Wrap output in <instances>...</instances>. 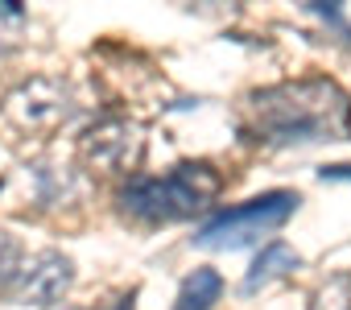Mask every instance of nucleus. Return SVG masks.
I'll list each match as a JSON object with an SVG mask.
<instances>
[{"label": "nucleus", "mask_w": 351, "mask_h": 310, "mask_svg": "<svg viewBox=\"0 0 351 310\" xmlns=\"http://www.w3.org/2000/svg\"><path fill=\"white\" fill-rule=\"evenodd\" d=\"M252 132L269 145H314L351 136V95L330 79L277 83L248 95Z\"/></svg>", "instance_id": "obj_1"}, {"label": "nucleus", "mask_w": 351, "mask_h": 310, "mask_svg": "<svg viewBox=\"0 0 351 310\" xmlns=\"http://www.w3.org/2000/svg\"><path fill=\"white\" fill-rule=\"evenodd\" d=\"M298 265H302V261H298V252H293L289 244H269V248L252 261V269H248V277H244V294H252V289H261V285H269V281L293 273Z\"/></svg>", "instance_id": "obj_7"}, {"label": "nucleus", "mask_w": 351, "mask_h": 310, "mask_svg": "<svg viewBox=\"0 0 351 310\" xmlns=\"http://www.w3.org/2000/svg\"><path fill=\"white\" fill-rule=\"evenodd\" d=\"M71 281H75V269L62 252H38V257L17 265V273L9 281V294L21 306H54L71 289Z\"/></svg>", "instance_id": "obj_5"}, {"label": "nucleus", "mask_w": 351, "mask_h": 310, "mask_svg": "<svg viewBox=\"0 0 351 310\" xmlns=\"http://www.w3.org/2000/svg\"><path fill=\"white\" fill-rule=\"evenodd\" d=\"M314 310H351V277H335L318 289Z\"/></svg>", "instance_id": "obj_9"}, {"label": "nucleus", "mask_w": 351, "mask_h": 310, "mask_svg": "<svg viewBox=\"0 0 351 310\" xmlns=\"http://www.w3.org/2000/svg\"><path fill=\"white\" fill-rule=\"evenodd\" d=\"M9 116H13L21 128H29V132H50V128H58V124L71 116V91H66V83H58V79L38 75V79L21 83V87L9 95Z\"/></svg>", "instance_id": "obj_4"}, {"label": "nucleus", "mask_w": 351, "mask_h": 310, "mask_svg": "<svg viewBox=\"0 0 351 310\" xmlns=\"http://www.w3.org/2000/svg\"><path fill=\"white\" fill-rule=\"evenodd\" d=\"M17 265H21V252H17V240H13L9 232H0V289H9V281H13V273H17Z\"/></svg>", "instance_id": "obj_11"}, {"label": "nucleus", "mask_w": 351, "mask_h": 310, "mask_svg": "<svg viewBox=\"0 0 351 310\" xmlns=\"http://www.w3.org/2000/svg\"><path fill=\"white\" fill-rule=\"evenodd\" d=\"M298 207V195L289 191H273V195H261L244 207H232V211H219L215 219H207L195 236L199 248H248L265 236H273Z\"/></svg>", "instance_id": "obj_3"}, {"label": "nucleus", "mask_w": 351, "mask_h": 310, "mask_svg": "<svg viewBox=\"0 0 351 310\" xmlns=\"http://www.w3.org/2000/svg\"><path fill=\"white\" fill-rule=\"evenodd\" d=\"M141 124L132 120H120V116H108L99 124H91L83 132V158L99 170H128L136 166L141 158Z\"/></svg>", "instance_id": "obj_6"}, {"label": "nucleus", "mask_w": 351, "mask_h": 310, "mask_svg": "<svg viewBox=\"0 0 351 310\" xmlns=\"http://www.w3.org/2000/svg\"><path fill=\"white\" fill-rule=\"evenodd\" d=\"M219 289H223V281H219L215 269H195L186 277V285H182L178 306H173V310H211V302H219Z\"/></svg>", "instance_id": "obj_8"}, {"label": "nucleus", "mask_w": 351, "mask_h": 310, "mask_svg": "<svg viewBox=\"0 0 351 310\" xmlns=\"http://www.w3.org/2000/svg\"><path fill=\"white\" fill-rule=\"evenodd\" d=\"M21 21H25V9L17 5V0H5V5H0V50H9V46H13Z\"/></svg>", "instance_id": "obj_10"}, {"label": "nucleus", "mask_w": 351, "mask_h": 310, "mask_svg": "<svg viewBox=\"0 0 351 310\" xmlns=\"http://www.w3.org/2000/svg\"><path fill=\"white\" fill-rule=\"evenodd\" d=\"M219 199V174L203 162H182L161 178H132L120 191V207L141 224H173L207 211Z\"/></svg>", "instance_id": "obj_2"}, {"label": "nucleus", "mask_w": 351, "mask_h": 310, "mask_svg": "<svg viewBox=\"0 0 351 310\" xmlns=\"http://www.w3.org/2000/svg\"><path fill=\"white\" fill-rule=\"evenodd\" d=\"M322 178H351V166H326Z\"/></svg>", "instance_id": "obj_12"}]
</instances>
